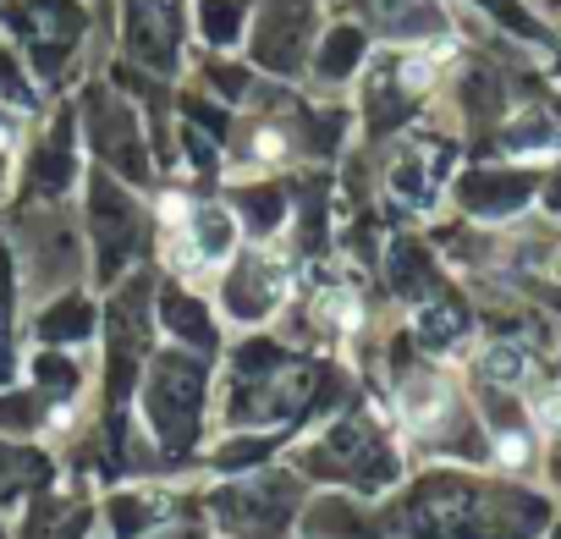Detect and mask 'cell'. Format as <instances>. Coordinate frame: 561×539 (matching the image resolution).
<instances>
[{
  "label": "cell",
  "instance_id": "6da1fadb",
  "mask_svg": "<svg viewBox=\"0 0 561 539\" xmlns=\"http://www.w3.org/2000/svg\"><path fill=\"white\" fill-rule=\"evenodd\" d=\"M484 369H490L501 386H517V380H523V353H512V347H495V353L484 358Z\"/></svg>",
  "mask_w": 561,
  "mask_h": 539
},
{
  "label": "cell",
  "instance_id": "7a4b0ae2",
  "mask_svg": "<svg viewBox=\"0 0 561 539\" xmlns=\"http://www.w3.org/2000/svg\"><path fill=\"white\" fill-rule=\"evenodd\" d=\"M408 408H413V418H419V424H424V418H440V408H446V391L430 380V386H419V391H413V402H408Z\"/></svg>",
  "mask_w": 561,
  "mask_h": 539
},
{
  "label": "cell",
  "instance_id": "3957f363",
  "mask_svg": "<svg viewBox=\"0 0 561 539\" xmlns=\"http://www.w3.org/2000/svg\"><path fill=\"white\" fill-rule=\"evenodd\" d=\"M539 424L561 429V397H556V391H545V397H539Z\"/></svg>",
  "mask_w": 561,
  "mask_h": 539
},
{
  "label": "cell",
  "instance_id": "277c9868",
  "mask_svg": "<svg viewBox=\"0 0 561 539\" xmlns=\"http://www.w3.org/2000/svg\"><path fill=\"white\" fill-rule=\"evenodd\" d=\"M556 276H561V259H556Z\"/></svg>",
  "mask_w": 561,
  "mask_h": 539
}]
</instances>
